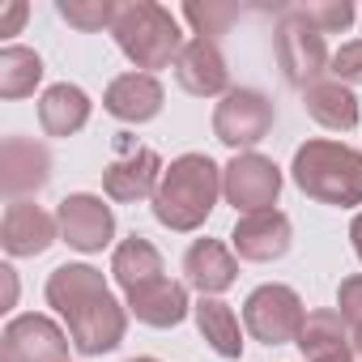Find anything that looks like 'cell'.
Returning <instances> with one entry per match:
<instances>
[{
    "mask_svg": "<svg viewBox=\"0 0 362 362\" xmlns=\"http://www.w3.org/2000/svg\"><path fill=\"white\" fill-rule=\"evenodd\" d=\"M273 128V103L256 90H230L218 111H214V132L222 145H235V149H247L256 141H264Z\"/></svg>",
    "mask_w": 362,
    "mask_h": 362,
    "instance_id": "8992f818",
    "label": "cell"
},
{
    "mask_svg": "<svg viewBox=\"0 0 362 362\" xmlns=\"http://www.w3.org/2000/svg\"><path fill=\"white\" fill-rule=\"evenodd\" d=\"M277 56H281V69L294 86H315V73H324L328 64V52H324V35L298 13L290 9L277 26Z\"/></svg>",
    "mask_w": 362,
    "mask_h": 362,
    "instance_id": "52a82bcc",
    "label": "cell"
},
{
    "mask_svg": "<svg viewBox=\"0 0 362 362\" xmlns=\"http://www.w3.org/2000/svg\"><path fill=\"white\" fill-rule=\"evenodd\" d=\"M43 77V60L30 47H5L0 52V94L5 98H22L39 86Z\"/></svg>",
    "mask_w": 362,
    "mask_h": 362,
    "instance_id": "603a6c76",
    "label": "cell"
},
{
    "mask_svg": "<svg viewBox=\"0 0 362 362\" xmlns=\"http://www.w3.org/2000/svg\"><path fill=\"white\" fill-rule=\"evenodd\" d=\"M337 307H341V320L349 324V332L362 337V277H345V281H341Z\"/></svg>",
    "mask_w": 362,
    "mask_h": 362,
    "instance_id": "4316f807",
    "label": "cell"
},
{
    "mask_svg": "<svg viewBox=\"0 0 362 362\" xmlns=\"http://www.w3.org/2000/svg\"><path fill=\"white\" fill-rule=\"evenodd\" d=\"M162 184V162L153 149L136 145L132 136H119V158L103 170V188L111 201H141L153 197Z\"/></svg>",
    "mask_w": 362,
    "mask_h": 362,
    "instance_id": "ba28073f",
    "label": "cell"
},
{
    "mask_svg": "<svg viewBox=\"0 0 362 362\" xmlns=\"http://www.w3.org/2000/svg\"><path fill=\"white\" fill-rule=\"evenodd\" d=\"M47 149L35 145V141H22V136H9L5 149H0V184L5 192L18 201L22 192H35L47 184Z\"/></svg>",
    "mask_w": 362,
    "mask_h": 362,
    "instance_id": "e0dca14e",
    "label": "cell"
},
{
    "mask_svg": "<svg viewBox=\"0 0 362 362\" xmlns=\"http://www.w3.org/2000/svg\"><path fill=\"white\" fill-rule=\"evenodd\" d=\"M9 362H69V341L47 315H18L5 328Z\"/></svg>",
    "mask_w": 362,
    "mask_h": 362,
    "instance_id": "30bf717a",
    "label": "cell"
},
{
    "mask_svg": "<svg viewBox=\"0 0 362 362\" xmlns=\"http://www.w3.org/2000/svg\"><path fill=\"white\" fill-rule=\"evenodd\" d=\"M222 192L235 209L243 214H260V209H273L277 192H281V170L260 158V153H239L230 166H226V179H222Z\"/></svg>",
    "mask_w": 362,
    "mask_h": 362,
    "instance_id": "9c48e42d",
    "label": "cell"
},
{
    "mask_svg": "<svg viewBox=\"0 0 362 362\" xmlns=\"http://www.w3.org/2000/svg\"><path fill=\"white\" fill-rule=\"evenodd\" d=\"M303 103H307V115L315 124L332 128V132H349L358 124V98L341 81H315V86H307Z\"/></svg>",
    "mask_w": 362,
    "mask_h": 362,
    "instance_id": "ffe728a7",
    "label": "cell"
},
{
    "mask_svg": "<svg viewBox=\"0 0 362 362\" xmlns=\"http://www.w3.org/2000/svg\"><path fill=\"white\" fill-rule=\"evenodd\" d=\"M235 252L243 260H277L290 252V218L281 209H260V214H243L239 226H235Z\"/></svg>",
    "mask_w": 362,
    "mask_h": 362,
    "instance_id": "4fadbf2b",
    "label": "cell"
},
{
    "mask_svg": "<svg viewBox=\"0 0 362 362\" xmlns=\"http://www.w3.org/2000/svg\"><path fill=\"white\" fill-rule=\"evenodd\" d=\"M222 192V170L205 153H184L162 170V184L153 192V218L170 230H197Z\"/></svg>",
    "mask_w": 362,
    "mask_h": 362,
    "instance_id": "7a4b0ae2",
    "label": "cell"
},
{
    "mask_svg": "<svg viewBox=\"0 0 362 362\" xmlns=\"http://www.w3.org/2000/svg\"><path fill=\"white\" fill-rule=\"evenodd\" d=\"M107 111L124 124H145L162 111V86L149 73H124L107 86Z\"/></svg>",
    "mask_w": 362,
    "mask_h": 362,
    "instance_id": "ac0fdd59",
    "label": "cell"
},
{
    "mask_svg": "<svg viewBox=\"0 0 362 362\" xmlns=\"http://www.w3.org/2000/svg\"><path fill=\"white\" fill-rule=\"evenodd\" d=\"M235 13L239 9H230V5H188L184 9V18L197 26V39H209V43H218L226 35V26L235 22Z\"/></svg>",
    "mask_w": 362,
    "mask_h": 362,
    "instance_id": "d4e9b609",
    "label": "cell"
},
{
    "mask_svg": "<svg viewBox=\"0 0 362 362\" xmlns=\"http://www.w3.org/2000/svg\"><path fill=\"white\" fill-rule=\"evenodd\" d=\"M119 52L136 64V69H166L170 60H179V22L170 18V9L153 5V0H136V5H124L115 26H111Z\"/></svg>",
    "mask_w": 362,
    "mask_h": 362,
    "instance_id": "277c9868",
    "label": "cell"
},
{
    "mask_svg": "<svg viewBox=\"0 0 362 362\" xmlns=\"http://www.w3.org/2000/svg\"><path fill=\"white\" fill-rule=\"evenodd\" d=\"M298 13L320 30V35H332V30H345L354 22V9L345 0H328V5H298Z\"/></svg>",
    "mask_w": 362,
    "mask_h": 362,
    "instance_id": "484cf974",
    "label": "cell"
},
{
    "mask_svg": "<svg viewBox=\"0 0 362 362\" xmlns=\"http://www.w3.org/2000/svg\"><path fill=\"white\" fill-rule=\"evenodd\" d=\"M175 77H179V86H184L188 94H197V98H214V94H222L226 81H230L226 60H222L218 43H209V39H192L184 52H179Z\"/></svg>",
    "mask_w": 362,
    "mask_h": 362,
    "instance_id": "9a60e30c",
    "label": "cell"
},
{
    "mask_svg": "<svg viewBox=\"0 0 362 362\" xmlns=\"http://www.w3.org/2000/svg\"><path fill=\"white\" fill-rule=\"evenodd\" d=\"M298 349L307 362H354V332L337 311H311L298 332Z\"/></svg>",
    "mask_w": 362,
    "mask_h": 362,
    "instance_id": "2e32d148",
    "label": "cell"
},
{
    "mask_svg": "<svg viewBox=\"0 0 362 362\" xmlns=\"http://www.w3.org/2000/svg\"><path fill=\"white\" fill-rule=\"evenodd\" d=\"M60 18L77 30H103V26H115L119 9L111 0H60Z\"/></svg>",
    "mask_w": 362,
    "mask_h": 362,
    "instance_id": "cb8c5ba5",
    "label": "cell"
},
{
    "mask_svg": "<svg viewBox=\"0 0 362 362\" xmlns=\"http://www.w3.org/2000/svg\"><path fill=\"white\" fill-rule=\"evenodd\" d=\"M22 18H26V9H22V5H9V13H5V35H13Z\"/></svg>",
    "mask_w": 362,
    "mask_h": 362,
    "instance_id": "f1b7e54d",
    "label": "cell"
},
{
    "mask_svg": "<svg viewBox=\"0 0 362 362\" xmlns=\"http://www.w3.org/2000/svg\"><path fill=\"white\" fill-rule=\"evenodd\" d=\"M132 362H158V358H132Z\"/></svg>",
    "mask_w": 362,
    "mask_h": 362,
    "instance_id": "4dcf8cb0",
    "label": "cell"
},
{
    "mask_svg": "<svg viewBox=\"0 0 362 362\" xmlns=\"http://www.w3.org/2000/svg\"><path fill=\"white\" fill-rule=\"evenodd\" d=\"M90 119V98L77 86H52L39 103V124L52 136H73Z\"/></svg>",
    "mask_w": 362,
    "mask_h": 362,
    "instance_id": "44dd1931",
    "label": "cell"
},
{
    "mask_svg": "<svg viewBox=\"0 0 362 362\" xmlns=\"http://www.w3.org/2000/svg\"><path fill=\"white\" fill-rule=\"evenodd\" d=\"M184 273H188V286H197L205 298H214L226 286H235L239 264H235V256L218 239H197L188 247V256H184Z\"/></svg>",
    "mask_w": 362,
    "mask_h": 362,
    "instance_id": "d6986e66",
    "label": "cell"
},
{
    "mask_svg": "<svg viewBox=\"0 0 362 362\" xmlns=\"http://www.w3.org/2000/svg\"><path fill=\"white\" fill-rule=\"evenodd\" d=\"M243 324L256 341L286 345V341H298V332L307 324V311H303V298L290 286H260L243 303Z\"/></svg>",
    "mask_w": 362,
    "mask_h": 362,
    "instance_id": "5b68a950",
    "label": "cell"
},
{
    "mask_svg": "<svg viewBox=\"0 0 362 362\" xmlns=\"http://www.w3.org/2000/svg\"><path fill=\"white\" fill-rule=\"evenodd\" d=\"M47 303L69 320L73 345L81 354H107L124 341V307L111 298L107 281L90 264H60L47 277Z\"/></svg>",
    "mask_w": 362,
    "mask_h": 362,
    "instance_id": "6da1fadb",
    "label": "cell"
},
{
    "mask_svg": "<svg viewBox=\"0 0 362 362\" xmlns=\"http://www.w3.org/2000/svg\"><path fill=\"white\" fill-rule=\"evenodd\" d=\"M56 222H60V235H64L73 247H81V252H98V247H107L111 235H115L111 209H107L98 197H86V192H81V197H69V201L60 205Z\"/></svg>",
    "mask_w": 362,
    "mask_h": 362,
    "instance_id": "7c38bea8",
    "label": "cell"
},
{
    "mask_svg": "<svg viewBox=\"0 0 362 362\" xmlns=\"http://www.w3.org/2000/svg\"><path fill=\"white\" fill-rule=\"evenodd\" d=\"M56 218L43 214L39 205H26V201H9L5 209V222H0V243H5L9 256H39L52 247L56 239Z\"/></svg>",
    "mask_w": 362,
    "mask_h": 362,
    "instance_id": "5bb4252c",
    "label": "cell"
},
{
    "mask_svg": "<svg viewBox=\"0 0 362 362\" xmlns=\"http://www.w3.org/2000/svg\"><path fill=\"white\" fill-rule=\"evenodd\" d=\"M124 294H128V307L136 311V320L149 328H170L188 315V290L170 281L166 273H149L136 286H128Z\"/></svg>",
    "mask_w": 362,
    "mask_h": 362,
    "instance_id": "8fae6325",
    "label": "cell"
},
{
    "mask_svg": "<svg viewBox=\"0 0 362 362\" xmlns=\"http://www.w3.org/2000/svg\"><path fill=\"white\" fill-rule=\"evenodd\" d=\"M294 184L324 205H362V153L337 141H307L294 153Z\"/></svg>",
    "mask_w": 362,
    "mask_h": 362,
    "instance_id": "3957f363",
    "label": "cell"
},
{
    "mask_svg": "<svg viewBox=\"0 0 362 362\" xmlns=\"http://www.w3.org/2000/svg\"><path fill=\"white\" fill-rule=\"evenodd\" d=\"M197 324H201V337L222 354V358H239L243 354V341H239V320L226 303L218 298H201L197 303Z\"/></svg>",
    "mask_w": 362,
    "mask_h": 362,
    "instance_id": "7402d4cb",
    "label": "cell"
},
{
    "mask_svg": "<svg viewBox=\"0 0 362 362\" xmlns=\"http://www.w3.org/2000/svg\"><path fill=\"white\" fill-rule=\"evenodd\" d=\"M332 73H337V81H362V39L358 43H345L332 56Z\"/></svg>",
    "mask_w": 362,
    "mask_h": 362,
    "instance_id": "83f0119b",
    "label": "cell"
},
{
    "mask_svg": "<svg viewBox=\"0 0 362 362\" xmlns=\"http://www.w3.org/2000/svg\"><path fill=\"white\" fill-rule=\"evenodd\" d=\"M349 239H354V252H358V260H362V214L354 218V226H349Z\"/></svg>",
    "mask_w": 362,
    "mask_h": 362,
    "instance_id": "f546056e",
    "label": "cell"
}]
</instances>
